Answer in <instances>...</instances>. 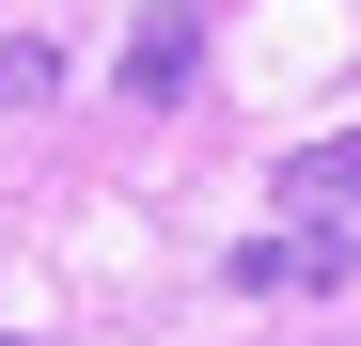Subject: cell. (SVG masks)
<instances>
[{"mask_svg":"<svg viewBox=\"0 0 361 346\" xmlns=\"http://www.w3.org/2000/svg\"><path fill=\"white\" fill-rule=\"evenodd\" d=\"M47 95H63V47H47V32H0V110H47Z\"/></svg>","mask_w":361,"mask_h":346,"instance_id":"3957f363","label":"cell"},{"mask_svg":"<svg viewBox=\"0 0 361 346\" xmlns=\"http://www.w3.org/2000/svg\"><path fill=\"white\" fill-rule=\"evenodd\" d=\"M189 64H204V16H189V0H157V16L126 32V95L173 110V95H189Z\"/></svg>","mask_w":361,"mask_h":346,"instance_id":"7a4b0ae2","label":"cell"},{"mask_svg":"<svg viewBox=\"0 0 361 346\" xmlns=\"http://www.w3.org/2000/svg\"><path fill=\"white\" fill-rule=\"evenodd\" d=\"M0 346H32V330H0Z\"/></svg>","mask_w":361,"mask_h":346,"instance_id":"277c9868","label":"cell"},{"mask_svg":"<svg viewBox=\"0 0 361 346\" xmlns=\"http://www.w3.org/2000/svg\"><path fill=\"white\" fill-rule=\"evenodd\" d=\"M361 126H330V142H298L283 157V205H267V237L235 252V283H252V299H330V283L361 268Z\"/></svg>","mask_w":361,"mask_h":346,"instance_id":"6da1fadb","label":"cell"}]
</instances>
